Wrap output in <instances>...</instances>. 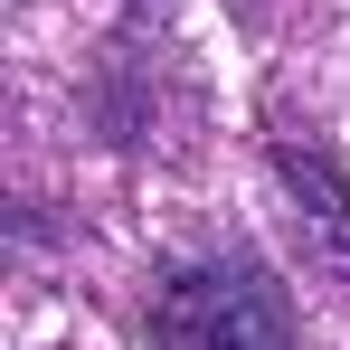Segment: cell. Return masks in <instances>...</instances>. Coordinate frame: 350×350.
Here are the masks:
<instances>
[{"label": "cell", "mask_w": 350, "mask_h": 350, "mask_svg": "<svg viewBox=\"0 0 350 350\" xmlns=\"http://www.w3.org/2000/svg\"><path fill=\"white\" fill-rule=\"evenodd\" d=\"M152 341L161 350H293V303L265 265L246 256H208L180 265L152 293Z\"/></svg>", "instance_id": "1"}, {"label": "cell", "mask_w": 350, "mask_h": 350, "mask_svg": "<svg viewBox=\"0 0 350 350\" xmlns=\"http://www.w3.org/2000/svg\"><path fill=\"white\" fill-rule=\"evenodd\" d=\"M275 171H284V189L303 199L293 218H312V228H322V246L341 256V275H350V189L332 180V161H322V152H293V142H284V152H275Z\"/></svg>", "instance_id": "2"}]
</instances>
